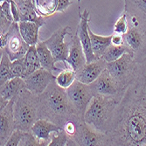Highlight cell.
<instances>
[{
  "label": "cell",
  "instance_id": "21",
  "mask_svg": "<svg viewBox=\"0 0 146 146\" xmlns=\"http://www.w3.org/2000/svg\"><path fill=\"white\" fill-rule=\"evenodd\" d=\"M36 49L38 55L39 61H40L41 67L48 71L54 72V71H58L59 68L55 67V60L54 58L52 56L51 51L47 47V46L45 44V42H40L39 41L36 45Z\"/></svg>",
  "mask_w": 146,
  "mask_h": 146
},
{
  "label": "cell",
  "instance_id": "23",
  "mask_svg": "<svg viewBox=\"0 0 146 146\" xmlns=\"http://www.w3.org/2000/svg\"><path fill=\"white\" fill-rule=\"evenodd\" d=\"M59 0H34L37 11L43 17H49L57 11Z\"/></svg>",
  "mask_w": 146,
  "mask_h": 146
},
{
  "label": "cell",
  "instance_id": "16",
  "mask_svg": "<svg viewBox=\"0 0 146 146\" xmlns=\"http://www.w3.org/2000/svg\"><path fill=\"white\" fill-rule=\"evenodd\" d=\"M67 62L69 64L70 68L75 72L87 63L82 45L77 34L73 36L71 35V40L69 42V54Z\"/></svg>",
  "mask_w": 146,
  "mask_h": 146
},
{
  "label": "cell",
  "instance_id": "26",
  "mask_svg": "<svg viewBox=\"0 0 146 146\" xmlns=\"http://www.w3.org/2000/svg\"><path fill=\"white\" fill-rule=\"evenodd\" d=\"M124 9L135 13L146 21V0H124Z\"/></svg>",
  "mask_w": 146,
  "mask_h": 146
},
{
  "label": "cell",
  "instance_id": "10",
  "mask_svg": "<svg viewBox=\"0 0 146 146\" xmlns=\"http://www.w3.org/2000/svg\"><path fill=\"white\" fill-rule=\"evenodd\" d=\"M14 102L15 96L1 110L0 119V145L5 146V143L12 132L15 130L14 119Z\"/></svg>",
  "mask_w": 146,
  "mask_h": 146
},
{
  "label": "cell",
  "instance_id": "4",
  "mask_svg": "<svg viewBox=\"0 0 146 146\" xmlns=\"http://www.w3.org/2000/svg\"><path fill=\"white\" fill-rule=\"evenodd\" d=\"M15 129L31 131L38 119V96L30 92L25 87L15 96L14 102Z\"/></svg>",
  "mask_w": 146,
  "mask_h": 146
},
{
  "label": "cell",
  "instance_id": "30",
  "mask_svg": "<svg viewBox=\"0 0 146 146\" xmlns=\"http://www.w3.org/2000/svg\"><path fill=\"white\" fill-rule=\"evenodd\" d=\"M128 29H129V22L127 18V12L124 10L123 15L116 20L114 25V33L123 35L124 33H127Z\"/></svg>",
  "mask_w": 146,
  "mask_h": 146
},
{
  "label": "cell",
  "instance_id": "2",
  "mask_svg": "<svg viewBox=\"0 0 146 146\" xmlns=\"http://www.w3.org/2000/svg\"><path fill=\"white\" fill-rule=\"evenodd\" d=\"M38 118H44L64 128L68 121H83L69 100L66 89L52 81L38 96Z\"/></svg>",
  "mask_w": 146,
  "mask_h": 146
},
{
  "label": "cell",
  "instance_id": "3",
  "mask_svg": "<svg viewBox=\"0 0 146 146\" xmlns=\"http://www.w3.org/2000/svg\"><path fill=\"white\" fill-rule=\"evenodd\" d=\"M115 102V96H94L84 114L83 121L92 129L105 135Z\"/></svg>",
  "mask_w": 146,
  "mask_h": 146
},
{
  "label": "cell",
  "instance_id": "25",
  "mask_svg": "<svg viewBox=\"0 0 146 146\" xmlns=\"http://www.w3.org/2000/svg\"><path fill=\"white\" fill-rule=\"evenodd\" d=\"M127 52H128V48L124 45L123 46L111 45L104 52V54H102L101 59L105 60L107 63L113 62L117 60L119 58H121Z\"/></svg>",
  "mask_w": 146,
  "mask_h": 146
},
{
  "label": "cell",
  "instance_id": "28",
  "mask_svg": "<svg viewBox=\"0 0 146 146\" xmlns=\"http://www.w3.org/2000/svg\"><path fill=\"white\" fill-rule=\"evenodd\" d=\"M49 146H65V145H77L75 141L71 138L64 129L59 132H54L51 136Z\"/></svg>",
  "mask_w": 146,
  "mask_h": 146
},
{
  "label": "cell",
  "instance_id": "34",
  "mask_svg": "<svg viewBox=\"0 0 146 146\" xmlns=\"http://www.w3.org/2000/svg\"><path fill=\"white\" fill-rule=\"evenodd\" d=\"M77 1L80 2L81 0H77ZM70 5H71V0H59L57 11L65 12L66 10L68 9V7Z\"/></svg>",
  "mask_w": 146,
  "mask_h": 146
},
{
  "label": "cell",
  "instance_id": "6",
  "mask_svg": "<svg viewBox=\"0 0 146 146\" xmlns=\"http://www.w3.org/2000/svg\"><path fill=\"white\" fill-rule=\"evenodd\" d=\"M66 91L69 100L79 113L80 117L83 120L84 114L88 107V104L94 96V93L90 86L75 80L74 83L66 89Z\"/></svg>",
  "mask_w": 146,
  "mask_h": 146
},
{
  "label": "cell",
  "instance_id": "8",
  "mask_svg": "<svg viewBox=\"0 0 146 146\" xmlns=\"http://www.w3.org/2000/svg\"><path fill=\"white\" fill-rule=\"evenodd\" d=\"M30 46L26 43L19 32V23L13 22L8 30V40L5 48H3L10 57L11 61L23 58Z\"/></svg>",
  "mask_w": 146,
  "mask_h": 146
},
{
  "label": "cell",
  "instance_id": "20",
  "mask_svg": "<svg viewBox=\"0 0 146 146\" xmlns=\"http://www.w3.org/2000/svg\"><path fill=\"white\" fill-rule=\"evenodd\" d=\"M88 33L90 36V41H91V46L94 54L97 59H100L104 52L107 50V48L112 45L111 39H112V35L110 36H100L96 35L93 33L88 25Z\"/></svg>",
  "mask_w": 146,
  "mask_h": 146
},
{
  "label": "cell",
  "instance_id": "1",
  "mask_svg": "<svg viewBox=\"0 0 146 146\" xmlns=\"http://www.w3.org/2000/svg\"><path fill=\"white\" fill-rule=\"evenodd\" d=\"M104 145L146 146V58L115 96Z\"/></svg>",
  "mask_w": 146,
  "mask_h": 146
},
{
  "label": "cell",
  "instance_id": "11",
  "mask_svg": "<svg viewBox=\"0 0 146 146\" xmlns=\"http://www.w3.org/2000/svg\"><path fill=\"white\" fill-rule=\"evenodd\" d=\"M79 17L81 19V20H80V24L78 25L76 34L78 35L82 45L84 54L86 55L87 63H90L97 60V58L96 57L94 52H93L91 41H90V36L88 33L89 11L88 10H84L83 13L79 12Z\"/></svg>",
  "mask_w": 146,
  "mask_h": 146
},
{
  "label": "cell",
  "instance_id": "18",
  "mask_svg": "<svg viewBox=\"0 0 146 146\" xmlns=\"http://www.w3.org/2000/svg\"><path fill=\"white\" fill-rule=\"evenodd\" d=\"M14 1L19 11L20 21H32L40 25H45L46 19L38 13L33 0H14Z\"/></svg>",
  "mask_w": 146,
  "mask_h": 146
},
{
  "label": "cell",
  "instance_id": "9",
  "mask_svg": "<svg viewBox=\"0 0 146 146\" xmlns=\"http://www.w3.org/2000/svg\"><path fill=\"white\" fill-rule=\"evenodd\" d=\"M55 79L56 76L52 74V72L43 68L24 78L25 88L36 96H40Z\"/></svg>",
  "mask_w": 146,
  "mask_h": 146
},
{
  "label": "cell",
  "instance_id": "14",
  "mask_svg": "<svg viewBox=\"0 0 146 146\" xmlns=\"http://www.w3.org/2000/svg\"><path fill=\"white\" fill-rule=\"evenodd\" d=\"M107 67V62L102 59H97L90 63H86L83 67L78 69L76 73V80L85 84H91L99 77Z\"/></svg>",
  "mask_w": 146,
  "mask_h": 146
},
{
  "label": "cell",
  "instance_id": "5",
  "mask_svg": "<svg viewBox=\"0 0 146 146\" xmlns=\"http://www.w3.org/2000/svg\"><path fill=\"white\" fill-rule=\"evenodd\" d=\"M137 61L134 55L127 52L117 60L107 63V70L112 75L116 82L118 91L120 90L129 81L133 73Z\"/></svg>",
  "mask_w": 146,
  "mask_h": 146
},
{
  "label": "cell",
  "instance_id": "15",
  "mask_svg": "<svg viewBox=\"0 0 146 146\" xmlns=\"http://www.w3.org/2000/svg\"><path fill=\"white\" fill-rule=\"evenodd\" d=\"M62 129H64L47 119L38 118L33 125L31 132L42 143V145H48L51 141L52 134L54 132H59Z\"/></svg>",
  "mask_w": 146,
  "mask_h": 146
},
{
  "label": "cell",
  "instance_id": "12",
  "mask_svg": "<svg viewBox=\"0 0 146 146\" xmlns=\"http://www.w3.org/2000/svg\"><path fill=\"white\" fill-rule=\"evenodd\" d=\"M73 139L77 145H104V135L92 129L84 121L79 123Z\"/></svg>",
  "mask_w": 146,
  "mask_h": 146
},
{
  "label": "cell",
  "instance_id": "7",
  "mask_svg": "<svg viewBox=\"0 0 146 146\" xmlns=\"http://www.w3.org/2000/svg\"><path fill=\"white\" fill-rule=\"evenodd\" d=\"M68 25L55 31L49 38L45 40V44L51 51L55 62L67 61L69 54V43H66L64 38L66 35H70Z\"/></svg>",
  "mask_w": 146,
  "mask_h": 146
},
{
  "label": "cell",
  "instance_id": "22",
  "mask_svg": "<svg viewBox=\"0 0 146 146\" xmlns=\"http://www.w3.org/2000/svg\"><path fill=\"white\" fill-rule=\"evenodd\" d=\"M25 61V78L36 70L41 68V64L38 59L36 46H30L28 51L24 56Z\"/></svg>",
  "mask_w": 146,
  "mask_h": 146
},
{
  "label": "cell",
  "instance_id": "27",
  "mask_svg": "<svg viewBox=\"0 0 146 146\" xmlns=\"http://www.w3.org/2000/svg\"><path fill=\"white\" fill-rule=\"evenodd\" d=\"M76 80V73L72 68H65L62 70L55 79L56 83L62 88L67 89Z\"/></svg>",
  "mask_w": 146,
  "mask_h": 146
},
{
  "label": "cell",
  "instance_id": "29",
  "mask_svg": "<svg viewBox=\"0 0 146 146\" xmlns=\"http://www.w3.org/2000/svg\"><path fill=\"white\" fill-rule=\"evenodd\" d=\"M11 73L12 78L14 77H22L25 78V61L24 57L13 60L11 63Z\"/></svg>",
  "mask_w": 146,
  "mask_h": 146
},
{
  "label": "cell",
  "instance_id": "32",
  "mask_svg": "<svg viewBox=\"0 0 146 146\" xmlns=\"http://www.w3.org/2000/svg\"><path fill=\"white\" fill-rule=\"evenodd\" d=\"M11 14L13 17V20H14V22L19 23L20 21V15H19V8L14 0H11Z\"/></svg>",
  "mask_w": 146,
  "mask_h": 146
},
{
  "label": "cell",
  "instance_id": "13",
  "mask_svg": "<svg viewBox=\"0 0 146 146\" xmlns=\"http://www.w3.org/2000/svg\"><path fill=\"white\" fill-rule=\"evenodd\" d=\"M94 96L101 95L105 96H115L118 93L116 82L107 70L104 69L102 73L94 82L89 84Z\"/></svg>",
  "mask_w": 146,
  "mask_h": 146
},
{
  "label": "cell",
  "instance_id": "19",
  "mask_svg": "<svg viewBox=\"0 0 146 146\" xmlns=\"http://www.w3.org/2000/svg\"><path fill=\"white\" fill-rule=\"evenodd\" d=\"M42 25L32 21H20L19 27L24 40L29 46H36L38 40V31Z\"/></svg>",
  "mask_w": 146,
  "mask_h": 146
},
{
  "label": "cell",
  "instance_id": "31",
  "mask_svg": "<svg viewBox=\"0 0 146 146\" xmlns=\"http://www.w3.org/2000/svg\"><path fill=\"white\" fill-rule=\"evenodd\" d=\"M25 132V131L16 129L14 131L12 132V134L11 135V137L7 140V142L5 143V146H17V145H19L21 140L24 137Z\"/></svg>",
  "mask_w": 146,
  "mask_h": 146
},
{
  "label": "cell",
  "instance_id": "17",
  "mask_svg": "<svg viewBox=\"0 0 146 146\" xmlns=\"http://www.w3.org/2000/svg\"><path fill=\"white\" fill-rule=\"evenodd\" d=\"M25 87V80L22 77H14L1 86V91H0V96H1L0 97V102H1L0 109L1 110L5 109L8 102L13 97L16 96L19 91Z\"/></svg>",
  "mask_w": 146,
  "mask_h": 146
},
{
  "label": "cell",
  "instance_id": "24",
  "mask_svg": "<svg viewBox=\"0 0 146 146\" xmlns=\"http://www.w3.org/2000/svg\"><path fill=\"white\" fill-rule=\"evenodd\" d=\"M2 56H1V63H0V86L4 85L7 81L12 79L11 73V60L7 52L1 49Z\"/></svg>",
  "mask_w": 146,
  "mask_h": 146
},
{
  "label": "cell",
  "instance_id": "33",
  "mask_svg": "<svg viewBox=\"0 0 146 146\" xmlns=\"http://www.w3.org/2000/svg\"><path fill=\"white\" fill-rule=\"evenodd\" d=\"M111 43L114 46H123V45H124L123 35V34H119V33H114V34H112Z\"/></svg>",
  "mask_w": 146,
  "mask_h": 146
}]
</instances>
